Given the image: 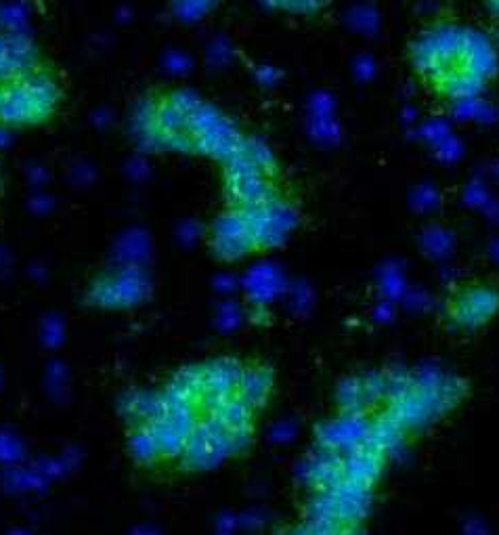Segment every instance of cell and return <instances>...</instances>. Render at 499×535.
<instances>
[{
    "instance_id": "obj_2",
    "label": "cell",
    "mask_w": 499,
    "mask_h": 535,
    "mask_svg": "<svg viewBox=\"0 0 499 535\" xmlns=\"http://www.w3.org/2000/svg\"><path fill=\"white\" fill-rule=\"evenodd\" d=\"M499 313V286L464 284L445 301V319L455 332H476Z\"/></svg>"
},
{
    "instance_id": "obj_3",
    "label": "cell",
    "mask_w": 499,
    "mask_h": 535,
    "mask_svg": "<svg viewBox=\"0 0 499 535\" xmlns=\"http://www.w3.org/2000/svg\"><path fill=\"white\" fill-rule=\"evenodd\" d=\"M149 294V280L137 265H128L118 273L97 282L91 290V301L99 307L118 309L143 303Z\"/></svg>"
},
{
    "instance_id": "obj_4",
    "label": "cell",
    "mask_w": 499,
    "mask_h": 535,
    "mask_svg": "<svg viewBox=\"0 0 499 535\" xmlns=\"http://www.w3.org/2000/svg\"><path fill=\"white\" fill-rule=\"evenodd\" d=\"M49 57L24 32H0V87L40 66Z\"/></svg>"
},
{
    "instance_id": "obj_1",
    "label": "cell",
    "mask_w": 499,
    "mask_h": 535,
    "mask_svg": "<svg viewBox=\"0 0 499 535\" xmlns=\"http://www.w3.org/2000/svg\"><path fill=\"white\" fill-rule=\"evenodd\" d=\"M65 80L47 59L0 87V128L13 133L49 126L65 103Z\"/></svg>"
},
{
    "instance_id": "obj_6",
    "label": "cell",
    "mask_w": 499,
    "mask_h": 535,
    "mask_svg": "<svg viewBox=\"0 0 499 535\" xmlns=\"http://www.w3.org/2000/svg\"><path fill=\"white\" fill-rule=\"evenodd\" d=\"M244 374V368L235 359H219L206 366V393L204 397L229 399L237 395V384Z\"/></svg>"
},
{
    "instance_id": "obj_8",
    "label": "cell",
    "mask_w": 499,
    "mask_h": 535,
    "mask_svg": "<svg viewBox=\"0 0 499 535\" xmlns=\"http://www.w3.org/2000/svg\"><path fill=\"white\" fill-rule=\"evenodd\" d=\"M130 452L143 464H151L162 456L156 433L151 431L149 424H139L130 435Z\"/></svg>"
},
{
    "instance_id": "obj_16",
    "label": "cell",
    "mask_w": 499,
    "mask_h": 535,
    "mask_svg": "<svg viewBox=\"0 0 499 535\" xmlns=\"http://www.w3.org/2000/svg\"><path fill=\"white\" fill-rule=\"evenodd\" d=\"M221 535H229V533H225V531H223V533H221Z\"/></svg>"
},
{
    "instance_id": "obj_13",
    "label": "cell",
    "mask_w": 499,
    "mask_h": 535,
    "mask_svg": "<svg viewBox=\"0 0 499 535\" xmlns=\"http://www.w3.org/2000/svg\"><path fill=\"white\" fill-rule=\"evenodd\" d=\"M489 5H491V9L499 15V0H489Z\"/></svg>"
},
{
    "instance_id": "obj_7",
    "label": "cell",
    "mask_w": 499,
    "mask_h": 535,
    "mask_svg": "<svg viewBox=\"0 0 499 535\" xmlns=\"http://www.w3.org/2000/svg\"><path fill=\"white\" fill-rule=\"evenodd\" d=\"M273 389V376L267 368H248L244 370L240 384H237V397H242L252 410L263 408Z\"/></svg>"
},
{
    "instance_id": "obj_10",
    "label": "cell",
    "mask_w": 499,
    "mask_h": 535,
    "mask_svg": "<svg viewBox=\"0 0 499 535\" xmlns=\"http://www.w3.org/2000/svg\"><path fill=\"white\" fill-rule=\"evenodd\" d=\"M151 431L156 433L158 445H160V452L162 456H181L187 437L183 433H179L175 426L166 420H158V422H151Z\"/></svg>"
},
{
    "instance_id": "obj_11",
    "label": "cell",
    "mask_w": 499,
    "mask_h": 535,
    "mask_svg": "<svg viewBox=\"0 0 499 535\" xmlns=\"http://www.w3.org/2000/svg\"><path fill=\"white\" fill-rule=\"evenodd\" d=\"M24 456V447H21L17 437L0 435V460L5 462H17Z\"/></svg>"
},
{
    "instance_id": "obj_12",
    "label": "cell",
    "mask_w": 499,
    "mask_h": 535,
    "mask_svg": "<svg viewBox=\"0 0 499 535\" xmlns=\"http://www.w3.org/2000/svg\"><path fill=\"white\" fill-rule=\"evenodd\" d=\"M63 378H65V374L61 370V366H53L51 372H49V384H51V387H61Z\"/></svg>"
},
{
    "instance_id": "obj_14",
    "label": "cell",
    "mask_w": 499,
    "mask_h": 535,
    "mask_svg": "<svg viewBox=\"0 0 499 535\" xmlns=\"http://www.w3.org/2000/svg\"><path fill=\"white\" fill-rule=\"evenodd\" d=\"M137 535H156V533L151 531V529H139V531H137Z\"/></svg>"
},
{
    "instance_id": "obj_15",
    "label": "cell",
    "mask_w": 499,
    "mask_h": 535,
    "mask_svg": "<svg viewBox=\"0 0 499 535\" xmlns=\"http://www.w3.org/2000/svg\"><path fill=\"white\" fill-rule=\"evenodd\" d=\"M13 535H26V533H21V531H17V533H13Z\"/></svg>"
},
{
    "instance_id": "obj_9",
    "label": "cell",
    "mask_w": 499,
    "mask_h": 535,
    "mask_svg": "<svg viewBox=\"0 0 499 535\" xmlns=\"http://www.w3.org/2000/svg\"><path fill=\"white\" fill-rule=\"evenodd\" d=\"M252 414L254 410L242 399V397H229L219 410H214L210 416H216L223 420L231 431L233 428H252Z\"/></svg>"
},
{
    "instance_id": "obj_5",
    "label": "cell",
    "mask_w": 499,
    "mask_h": 535,
    "mask_svg": "<svg viewBox=\"0 0 499 535\" xmlns=\"http://www.w3.org/2000/svg\"><path fill=\"white\" fill-rule=\"evenodd\" d=\"M181 456H183V464L187 468H195V470L212 468L227 458L223 449H219L212 443L210 428H208L206 420L195 424L191 435L187 437V443H185V449H183Z\"/></svg>"
}]
</instances>
